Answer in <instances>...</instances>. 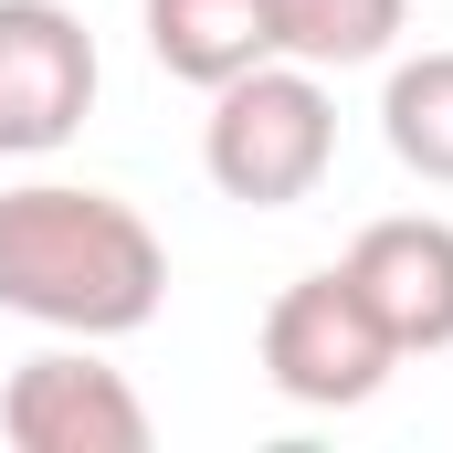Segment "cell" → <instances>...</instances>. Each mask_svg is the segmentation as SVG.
I'll use <instances>...</instances> for the list:
<instances>
[{
    "label": "cell",
    "mask_w": 453,
    "mask_h": 453,
    "mask_svg": "<svg viewBox=\"0 0 453 453\" xmlns=\"http://www.w3.org/2000/svg\"><path fill=\"white\" fill-rule=\"evenodd\" d=\"M0 433L21 453H148V401L96 338H64L0 380Z\"/></svg>",
    "instance_id": "277c9868"
},
{
    "label": "cell",
    "mask_w": 453,
    "mask_h": 453,
    "mask_svg": "<svg viewBox=\"0 0 453 453\" xmlns=\"http://www.w3.org/2000/svg\"><path fill=\"white\" fill-rule=\"evenodd\" d=\"M201 169H211V190L242 201V211H296L338 169V96H327V74L296 64V53H274V64L211 85Z\"/></svg>",
    "instance_id": "7a4b0ae2"
},
{
    "label": "cell",
    "mask_w": 453,
    "mask_h": 453,
    "mask_svg": "<svg viewBox=\"0 0 453 453\" xmlns=\"http://www.w3.org/2000/svg\"><path fill=\"white\" fill-rule=\"evenodd\" d=\"M169 296V242L137 201L96 180H21L0 190V317L53 338H137Z\"/></svg>",
    "instance_id": "6da1fadb"
},
{
    "label": "cell",
    "mask_w": 453,
    "mask_h": 453,
    "mask_svg": "<svg viewBox=\"0 0 453 453\" xmlns=\"http://www.w3.org/2000/svg\"><path fill=\"white\" fill-rule=\"evenodd\" d=\"M96 32L64 0H0V158H53L96 116Z\"/></svg>",
    "instance_id": "5b68a950"
},
{
    "label": "cell",
    "mask_w": 453,
    "mask_h": 453,
    "mask_svg": "<svg viewBox=\"0 0 453 453\" xmlns=\"http://www.w3.org/2000/svg\"><path fill=\"white\" fill-rule=\"evenodd\" d=\"M401 21H411V0H274V32H285V53H296V64H317V74L390 64Z\"/></svg>",
    "instance_id": "9c48e42d"
},
{
    "label": "cell",
    "mask_w": 453,
    "mask_h": 453,
    "mask_svg": "<svg viewBox=\"0 0 453 453\" xmlns=\"http://www.w3.org/2000/svg\"><path fill=\"white\" fill-rule=\"evenodd\" d=\"M264 380H274V401H296V411H358V401H380V380L401 369V348L380 338V317L358 306V285H348L338 264L327 274H296L274 306H264Z\"/></svg>",
    "instance_id": "3957f363"
},
{
    "label": "cell",
    "mask_w": 453,
    "mask_h": 453,
    "mask_svg": "<svg viewBox=\"0 0 453 453\" xmlns=\"http://www.w3.org/2000/svg\"><path fill=\"white\" fill-rule=\"evenodd\" d=\"M137 32H148L158 74H180V85H201V96L285 53L274 0H137Z\"/></svg>",
    "instance_id": "52a82bcc"
},
{
    "label": "cell",
    "mask_w": 453,
    "mask_h": 453,
    "mask_svg": "<svg viewBox=\"0 0 453 453\" xmlns=\"http://www.w3.org/2000/svg\"><path fill=\"white\" fill-rule=\"evenodd\" d=\"M338 274L358 285V306L380 317V338L401 348V358L453 348V222L443 211H390V222H369L348 242Z\"/></svg>",
    "instance_id": "8992f818"
},
{
    "label": "cell",
    "mask_w": 453,
    "mask_h": 453,
    "mask_svg": "<svg viewBox=\"0 0 453 453\" xmlns=\"http://www.w3.org/2000/svg\"><path fill=\"white\" fill-rule=\"evenodd\" d=\"M380 137H390V158H401L411 180L453 190V53L390 64V85H380Z\"/></svg>",
    "instance_id": "ba28073f"
}]
</instances>
